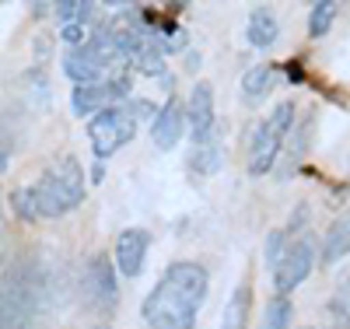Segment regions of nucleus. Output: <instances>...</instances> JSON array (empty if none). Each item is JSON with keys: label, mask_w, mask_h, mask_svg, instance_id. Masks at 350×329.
<instances>
[{"label": "nucleus", "mask_w": 350, "mask_h": 329, "mask_svg": "<svg viewBox=\"0 0 350 329\" xmlns=\"http://www.w3.org/2000/svg\"><path fill=\"white\" fill-rule=\"evenodd\" d=\"M11 207L21 221H39V203H36V189H14L11 193Z\"/></svg>", "instance_id": "obj_20"}, {"label": "nucleus", "mask_w": 350, "mask_h": 329, "mask_svg": "<svg viewBox=\"0 0 350 329\" xmlns=\"http://www.w3.org/2000/svg\"><path fill=\"white\" fill-rule=\"evenodd\" d=\"M137 133V116L126 105H109L102 109L92 127H88V140H92V151L98 161H105L109 155H116L120 147H126Z\"/></svg>", "instance_id": "obj_3"}, {"label": "nucleus", "mask_w": 350, "mask_h": 329, "mask_svg": "<svg viewBox=\"0 0 350 329\" xmlns=\"http://www.w3.org/2000/svg\"><path fill=\"white\" fill-rule=\"evenodd\" d=\"M347 252H350V211H347L343 218H336V221L329 224L326 246H323V259H326V266H329V263L343 259Z\"/></svg>", "instance_id": "obj_14"}, {"label": "nucleus", "mask_w": 350, "mask_h": 329, "mask_svg": "<svg viewBox=\"0 0 350 329\" xmlns=\"http://www.w3.org/2000/svg\"><path fill=\"white\" fill-rule=\"evenodd\" d=\"M249 308H252V284L242 280L235 291H231L224 315H221V329H245L249 326Z\"/></svg>", "instance_id": "obj_12"}, {"label": "nucleus", "mask_w": 350, "mask_h": 329, "mask_svg": "<svg viewBox=\"0 0 350 329\" xmlns=\"http://www.w3.org/2000/svg\"><path fill=\"white\" fill-rule=\"evenodd\" d=\"M130 64H133L140 74H148V77L165 74V56H161L154 46H140V49H137V56L130 60Z\"/></svg>", "instance_id": "obj_19"}, {"label": "nucleus", "mask_w": 350, "mask_h": 329, "mask_svg": "<svg viewBox=\"0 0 350 329\" xmlns=\"http://www.w3.org/2000/svg\"><path fill=\"white\" fill-rule=\"evenodd\" d=\"M148 249H151V235L144 228H126L116 238V270L123 277H140L144 263H148Z\"/></svg>", "instance_id": "obj_7"}, {"label": "nucleus", "mask_w": 350, "mask_h": 329, "mask_svg": "<svg viewBox=\"0 0 350 329\" xmlns=\"http://www.w3.org/2000/svg\"><path fill=\"white\" fill-rule=\"evenodd\" d=\"M53 11L60 14V18H64L67 25H84L88 18H92L95 4H88V0H64V4H56Z\"/></svg>", "instance_id": "obj_21"}, {"label": "nucleus", "mask_w": 350, "mask_h": 329, "mask_svg": "<svg viewBox=\"0 0 350 329\" xmlns=\"http://www.w3.org/2000/svg\"><path fill=\"white\" fill-rule=\"evenodd\" d=\"M312 266H315V242L312 238H298V242H291L280 266L273 270V287L280 298H287L295 287H301L308 277H312Z\"/></svg>", "instance_id": "obj_4"}, {"label": "nucleus", "mask_w": 350, "mask_h": 329, "mask_svg": "<svg viewBox=\"0 0 350 329\" xmlns=\"http://www.w3.org/2000/svg\"><path fill=\"white\" fill-rule=\"evenodd\" d=\"M245 36H249V42H252V46H259V49L273 46V42H277V36H280V21H277V14H273L270 8H256V11L249 14Z\"/></svg>", "instance_id": "obj_13"}, {"label": "nucleus", "mask_w": 350, "mask_h": 329, "mask_svg": "<svg viewBox=\"0 0 350 329\" xmlns=\"http://www.w3.org/2000/svg\"><path fill=\"white\" fill-rule=\"evenodd\" d=\"M189 168H193V172H200V175L217 172V168H221V147H217V144H211V140L196 144V151H193V158H189Z\"/></svg>", "instance_id": "obj_17"}, {"label": "nucleus", "mask_w": 350, "mask_h": 329, "mask_svg": "<svg viewBox=\"0 0 350 329\" xmlns=\"http://www.w3.org/2000/svg\"><path fill=\"white\" fill-rule=\"evenodd\" d=\"M336 21V4H329V0H323V4L312 8V18H308V36L312 39H323L329 28Z\"/></svg>", "instance_id": "obj_18"}, {"label": "nucleus", "mask_w": 350, "mask_h": 329, "mask_svg": "<svg viewBox=\"0 0 350 329\" xmlns=\"http://www.w3.org/2000/svg\"><path fill=\"white\" fill-rule=\"evenodd\" d=\"M186 127H189V137L196 144L211 140V133H214V88L207 81H196L193 84L189 109H186Z\"/></svg>", "instance_id": "obj_6"}, {"label": "nucleus", "mask_w": 350, "mask_h": 329, "mask_svg": "<svg viewBox=\"0 0 350 329\" xmlns=\"http://www.w3.org/2000/svg\"><path fill=\"white\" fill-rule=\"evenodd\" d=\"M88 291H92L95 305L112 308L116 298H120V287H116V263L109 256H95L92 266H88Z\"/></svg>", "instance_id": "obj_10"}, {"label": "nucleus", "mask_w": 350, "mask_h": 329, "mask_svg": "<svg viewBox=\"0 0 350 329\" xmlns=\"http://www.w3.org/2000/svg\"><path fill=\"white\" fill-rule=\"evenodd\" d=\"M287 246H291L287 231H270V235H267V266H270V274L280 266V259H284Z\"/></svg>", "instance_id": "obj_22"}, {"label": "nucleus", "mask_w": 350, "mask_h": 329, "mask_svg": "<svg viewBox=\"0 0 350 329\" xmlns=\"http://www.w3.org/2000/svg\"><path fill=\"white\" fill-rule=\"evenodd\" d=\"M126 95V84L123 81H102V84H77L74 88V98H70V105H74V112L77 116H88V112H102V109H109L116 98H123Z\"/></svg>", "instance_id": "obj_9"}, {"label": "nucleus", "mask_w": 350, "mask_h": 329, "mask_svg": "<svg viewBox=\"0 0 350 329\" xmlns=\"http://www.w3.org/2000/svg\"><path fill=\"white\" fill-rule=\"evenodd\" d=\"M183 133H186V105L179 98H168L151 123V140L161 151H172V147L183 140Z\"/></svg>", "instance_id": "obj_8"}, {"label": "nucleus", "mask_w": 350, "mask_h": 329, "mask_svg": "<svg viewBox=\"0 0 350 329\" xmlns=\"http://www.w3.org/2000/svg\"><path fill=\"white\" fill-rule=\"evenodd\" d=\"M284 140H287V133L284 130H277L270 119H262V123L256 127V133H252V147H249V172L252 175H267L273 165H277V158H280V151H284Z\"/></svg>", "instance_id": "obj_5"}, {"label": "nucleus", "mask_w": 350, "mask_h": 329, "mask_svg": "<svg viewBox=\"0 0 350 329\" xmlns=\"http://www.w3.org/2000/svg\"><path fill=\"white\" fill-rule=\"evenodd\" d=\"M32 189L39 203V218H64L84 200V168L74 158H60Z\"/></svg>", "instance_id": "obj_2"}, {"label": "nucleus", "mask_w": 350, "mask_h": 329, "mask_svg": "<svg viewBox=\"0 0 350 329\" xmlns=\"http://www.w3.org/2000/svg\"><path fill=\"white\" fill-rule=\"evenodd\" d=\"M207 284L211 277L200 263H172L154 291L144 298V322L151 329H193Z\"/></svg>", "instance_id": "obj_1"}, {"label": "nucleus", "mask_w": 350, "mask_h": 329, "mask_svg": "<svg viewBox=\"0 0 350 329\" xmlns=\"http://www.w3.org/2000/svg\"><path fill=\"white\" fill-rule=\"evenodd\" d=\"M270 84H273V67L270 64H256L252 70H245V77H242L245 102H259L262 95L270 92Z\"/></svg>", "instance_id": "obj_15"}, {"label": "nucleus", "mask_w": 350, "mask_h": 329, "mask_svg": "<svg viewBox=\"0 0 350 329\" xmlns=\"http://www.w3.org/2000/svg\"><path fill=\"white\" fill-rule=\"evenodd\" d=\"M291 319H295L291 298L273 294L270 302H267V312H262V326H259V329H291Z\"/></svg>", "instance_id": "obj_16"}, {"label": "nucleus", "mask_w": 350, "mask_h": 329, "mask_svg": "<svg viewBox=\"0 0 350 329\" xmlns=\"http://www.w3.org/2000/svg\"><path fill=\"white\" fill-rule=\"evenodd\" d=\"M88 36H92V32H88L84 25H64V39H67L74 49H81V46L88 42Z\"/></svg>", "instance_id": "obj_23"}, {"label": "nucleus", "mask_w": 350, "mask_h": 329, "mask_svg": "<svg viewBox=\"0 0 350 329\" xmlns=\"http://www.w3.org/2000/svg\"><path fill=\"white\" fill-rule=\"evenodd\" d=\"M64 70H67V77L77 81V84H102V81L109 77V67H102L84 46H81V49H70V53L64 56Z\"/></svg>", "instance_id": "obj_11"}]
</instances>
